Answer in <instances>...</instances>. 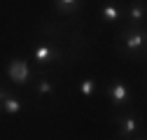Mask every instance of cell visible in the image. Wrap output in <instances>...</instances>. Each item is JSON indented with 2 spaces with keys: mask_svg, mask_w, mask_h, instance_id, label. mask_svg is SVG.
<instances>
[{
  "mask_svg": "<svg viewBox=\"0 0 147 140\" xmlns=\"http://www.w3.org/2000/svg\"><path fill=\"white\" fill-rule=\"evenodd\" d=\"M145 49V30L142 26H128L124 30V42H121V54L136 56L138 51Z\"/></svg>",
  "mask_w": 147,
  "mask_h": 140,
  "instance_id": "1",
  "label": "cell"
},
{
  "mask_svg": "<svg viewBox=\"0 0 147 140\" xmlns=\"http://www.w3.org/2000/svg\"><path fill=\"white\" fill-rule=\"evenodd\" d=\"M7 77H9L14 84H28V79H30L28 61H24V59H12L9 65H7Z\"/></svg>",
  "mask_w": 147,
  "mask_h": 140,
  "instance_id": "2",
  "label": "cell"
},
{
  "mask_svg": "<svg viewBox=\"0 0 147 140\" xmlns=\"http://www.w3.org/2000/svg\"><path fill=\"white\" fill-rule=\"evenodd\" d=\"M33 56H35V61H38V63L47 65V63H51V61L61 59V51H59L56 47H54V44H47V42H42V44H38V47H35Z\"/></svg>",
  "mask_w": 147,
  "mask_h": 140,
  "instance_id": "3",
  "label": "cell"
},
{
  "mask_svg": "<svg viewBox=\"0 0 147 140\" xmlns=\"http://www.w3.org/2000/svg\"><path fill=\"white\" fill-rule=\"evenodd\" d=\"M107 96H110V100H112V105H126L131 94H128V86H126L124 82L115 79L112 84L107 86Z\"/></svg>",
  "mask_w": 147,
  "mask_h": 140,
  "instance_id": "4",
  "label": "cell"
},
{
  "mask_svg": "<svg viewBox=\"0 0 147 140\" xmlns=\"http://www.w3.org/2000/svg\"><path fill=\"white\" fill-rule=\"evenodd\" d=\"M140 131V121L138 117L131 112V114H124L121 117V131H119V140H131L136 133Z\"/></svg>",
  "mask_w": 147,
  "mask_h": 140,
  "instance_id": "5",
  "label": "cell"
},
{
  "mask_svg": "<svg viewBox=\"0 0 147 140\" xmlns=\"http://www.w3.org/2000/svg\"><path fill=\"white\" fill-rule=\"evenodd\" d=\"M128 19H131V26H142L145 21V5L142 3H136L128 7Z\"/></svg>",
  "mask_w": 147,
  "mask_h": 140,
  "instance_id": "6",
  "label": "cell"
},
{
  "mask_svg": "<svg viewBox=\"0 0 147 140\" xmlns=\"http://www.w3.org/2000/svg\"><path fill=\"white\" fill-rule=\"evenodd\" d=\"M21 108H24V103L16 98V96L7 94V96L3 98V110H5L7 114H16V112H21Z\"/></svg>",
  "mask_w": 147,
  "mask_h": 140,
  "instance_id": "7",
  "label": "cell"
},
{
  "mask_svg": "<svg viewBox=\"0 0 147 140\" xmlns=\"http://www.w3.org/2000/svg\"><path fill=\"white\" fill-rule=\"evenodd\" d=\"M119 16H121V12H119V7H117L115 3L103 5V21H105V24H117Z\"/></svg>",
  "mask_w": 147,
  "mask_h": 140,
  "instance_id": "8",
  "label": "cell"
},
{
  "mask_svg": "<svg viewBox=\"0 0 147 140\" xmlns=\"http://www.w3.org/2000/svg\"><path fill=\"white\" fill-rule=\"evenodd\" d=\"M54 5H56L59 14H70V12H77L82 7V3H77V0H61V3H54Z\"/></svg>",
  "mask_w": 147,
  "mask_h": 140,
  "instance_id": "9",
  "label": "cell"
},
{
  "mask_svg": "<svg viewBox=\"0 0 147 140\" xmlns=\"http://www.w3.org/2000/svg\"><path fill=\"white\" fill-rule=\"evenodd\" d=\"M94 91H96V79H91V77L82 79V84H80V94H82L84 98H91V96H94Z\"/></svg>",
  "mask_w": 147,
  "mask_h": 140,
  "instance_id": "10",
  "label": "cell"
},
{
  "mask_svg": "<svg viewBox=\"0 0 147 140\" xmlns=\"http://www.w3.org/2000/svg\"><path fill=\"white\" fill-rule=\"evenodd\" d=\"M35 91H38L40 96H51V94H54V84H51L49 79L42 77V79L38 82V86H35Z\"/></svg>",
  "mask_w": 147,
  "mask_h": 140,
  "instance_id": "11",
  "label": "cell"
},
{
  "mask_svg": "<svg viewBox=\"0 0 147 140\" xmlns=\"http://www.w3.org/2000/svg\"><path fill=\"white\" fill-rule=\"evenodd\" d=\"M5 96H7V91L3 89V86H0V108H3V98H5Z\"/></svg>",
  "mask_w": 147,
  "mask_h": 140,
  "instance_id": "12",
  "label": "cell"
},
{
  "mask_svg": "<svg viewBox=\"0 0 147 140\" xmlns=\"http://www.w3.org/2000/svg\"><path fill=\"white\" fill-rule=\"evenodd\" d=\"M136 140H145V138H142V135H138V138H136Z\"/></svg>",
  "mask_w": 147,
  "mask_h": 140,
  "instance_id": "13",
  "label": "cell"
}]
</instances>
